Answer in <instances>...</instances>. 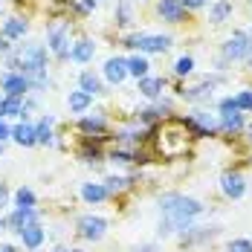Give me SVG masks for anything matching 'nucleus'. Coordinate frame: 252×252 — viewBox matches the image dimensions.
Returning <instances> with one entry per match:
<instances>
[{
    "label": "nucleus",
    "instance_id": "nucleus-47",
    "mask_svg": "<svg viewBox=\"0 0 252 252\" xmlns=\"http://www.w3.org/2000/svg\"><path fill=\"white\" fill-rule=\"evenodd\" d=\"M250 38H252V29H250Z\"/></svg>",
    "mask_w": 252,
    "mask_h": 252
},
{
    "label": "nucleus",
    "instance_id": "nucleus-16",
    "mask_svg": "<svg viewBox=\"0 0 252 252\" xmlns=\"http://www.w3.org/2000/svg\"><path fill=\"white\" fill-rule=\"evenodd\" d=\"M18 116H24V119H26V104H24V99H18V96H3L0 119H18Z\"/></svg>",
    "mask_w": 252,
    "mask_h": 252
},
{
    "label": "nucleus",
    "instance_id": "nucleus-9",
    "mask_svg": "<svg viewBox=\"0 0 252 252\" xmlns=\"http://www.w3.org/2000/svg\"><path fill=\"white\" fill-rule=\"evenodd\" d=\"M0 87L6 90V96H18V99H24L26 90H29V84H26V78L21 76V73H3L0 76Z\"/></svg>",
    "mask_w": 252,
    "mask_h": 252
},
{
    "label": "nucleus",
    "instance_id": "nucleus-33",
    "mask_svg": "<svg viewBox=\"0 0 252 252\" xmlns=\"http://www.w3.org/2000/svg\"><path fill=\"white\" fill-rule=\"evenodd\" d=\"M218 113H241V110H238V101H235V96L220 99V104H218Z\"/></svg>",
    "mask_w": 252,
    "mask_h": 252
},
{
    "label": "nucleus",
    "instance_id": "nucleus-7",
    "mask_svg": "<svg viewBox=\"0 0 252 252\" xmlns=\"http://www.w3.org/2000/svg\"><path fill=\"white\" fill-rule=\"evenodd\" d=\"M104 232H107V220L99 218V215H84V218L78 220V235H81L84 241H101Z\"/></svg>",
    "mask_w": 252,
    "mask_h": 252
},
{
    "label": "nucleus",
    "instance_id": "nucleus-39",
    "mask_svg": "<svg viewBox=\"0 0 252 252\" xmlns=\"http://www.w3.org/2000/svg\"><path fill=\"white\" fill-rule=\"evenodd\" d=\"M244 64H247V70L252 73V47H250V52H247V58H244Z\"/></svg>",
    "mask_w": 252,
    "mask_h": 252
},
{
    "label": "nucleus",
    "instance_id": "nucleus-31",
    "mask_svg": "<svg viewBox=\"0 0 252 252\" xmlns=\"http://www.w3.org/2000/svg\"><path fill=\"white\" fill-rule=\"evenodd\" d=\"M235 101H238V110H241V113H244V110L252 113V90H241V93L235 96Z\"/></svg>",
    "mask_w": 252,
    "mask_h": 252
},
{
    "label": "nucleus",
    "instance_id": "nucleus-18",
    "mask_svg": "<svg viewBox=\"0 0 252 252\" xmlns=\"http://www.w3.org/2000/svg\"><path fill=\"white\" fill-rule=\"evenodd\" d=\"M229 18H232V0H215V3L209 6V21L215 26L226 24Z\"/></svg>",
    "mask_w": 252,
    "mask_h": 252
},
{
    "label": "nucleus",
    "instance_id": "nucleus-14",
    "mask_svg": "<svg viewBox=\"0 0 252 252\" xmlns=\"http://www.w3.org/2000/svg\"><path fill=\"white\" fill-rule=\"evenodd\" d=\"M136 90L145 96V99H159V93L165 90V78L159 76H145L136 81Z\"/></svg>",
    "mask_w": 252,
    "mask_h": 252
},
{
    "label": "nucleus",
    "instance_id": "nucleus-35",
    "mask_svg": "<svg viewBox=\"0 0 252 252\" xmlns=\"http://www.w3.org/2000/svg\"><path fill=\"white\" fill-rule=\"evenodd\" d=\"M81 157L84 159H99V148L96 145H87V148H81Z\"/></svg>",
    "mask_w": 252,
    "mask_h": 252
},
{
    "label": "nucleus",
    "instance_id": "nucleus-36",
    "mask_svg": "<svg viewBox=\"0 0 252 252\" xmlns=\"http://www.w3.org/2000/svg\"><path fill=\"white\" fill-rule=\"evenodd\" d=\"M6 139H12V127H9L6 122H3V119H0V145H3Z\"/></svg>",
    "mask_w": 252,
    "mask_h": 252
},
{
    "label": "nucleus",
    "instance_id": "nucleus-34",
    "mask_svg": "<svg viewBox=\"0 0 252 252\" xmlns=\"http://www.w3.org/2000/svg\"><path fill=\"white\" fill-rule=\"evenodd\" d=\"M96 3H99V0H81V3L76 6V9H78V15H90V12L96 9Z\"/></svg>",
    "mask_w": 252,
    "mask_h": 252
},
{
    "label": "nucleus",
    "instance_id": "nucleus-27",
    "mask_svg": "<svg viewBox=\"0 0 252 252\" xmlns=\"http://www.w3.org/2000/svg\"><path fill=\"white\" fill-rule=\"evenodd\" d=\"M81 130H84V133H96V136H99V133L107 130V122H104V116H84V119H81Z\"/></svg>",
    "mask_w": 252,
    "mask_h": 252
},
{
    "label": "nucleus",
    "instance_id": "nucleus-2",
    "mask_svg": "<svg viewBox=\"0 0 252 252\" xmlns=\"http://www.w3.org/2000/svg\"><path fill=\"white\" fill-rule=\"evenodd\" d=\"M159 209H162V223H159V235H174V232H189V223L203 215V203L186 194H162L159 197Z\"/></svg>",
    "mask_w": 252,
    "mask_h": 252
},
{
    "label": "nucleus",
    "instance_id": "nucleus-10",
    "mask_svg": "<svg viewBox=\"0 0 252 252\" xmlns=\"http://www.w3.org/2000/svg\"><path fill=\"white\" fill-rule=\"evenodd\" d=\"M93 55H96V41H93V38H78V41H73V47H70V61L87 64V61H93Z\"/></svg>",
    "mask_w": 252,
    "mask_h": 252
},
{
    "label": "nucleus",
    "instance_id": "nucleus-24",
    "mask_svg": "<svg viewBox=\"0 0 252 252\" xmlns=\"http://www.w3.org/2000/svg\"><path fill=\"white\" fill-rule=\"evenodd\" d=\"M90 104H93V96H87L84 90H70V96H67V107H70L73 113H84Z\"/></svg>",
    "mask_w": 252,
    "mask_h": 252
},
{
    "label": "nucleus",
    "instance_id": "nucleus-6",
    "mask_svg": "<svg viewBox=\"0 0 252 252\" xmlns=\"http://www.w3.org/2000/svg\"><path fill=\"white\" fill-rule=\"evenodd\" d=\"M220 191L226 194L229 200H241L247 194V177L241 171H223L220 174Z\"/></svg>",
    "mask_w": 252,
    "mask_h": 252
},
{
    "label": "nucleus",
    "instance_id": "nucleus-44",
    "mask_svg": "<svg viewBox=\"0 0 252 252\" xmlns=\"http://www.w3.org/2000/svg\"><path fill=\"white\" fill-rule=\"evenodd\" d=\"M58 252H81V250H58Z\"/></svg>",
    "mask_w": 252,
    "mask_h": 252
},
{
    "label": "nucleus",
    "instance_id": "nucleus-11",
    "mask_svg": "<svg viewBox=\"0 0 252 252\" xmlns=\"http://www.w3.org/2000/svg\"><path fill=\"white\" fill-rule=\"evenodd\" d=\"M29 223H38V212H35V209H15V212L6 218V226L12 229V232H18V235H21Z\"/></svg>",
    "mask_w": 252,
    "mask_h": 252
},
{
    "label": "nucleus",
    "instance_id": "nucleus-38",
    "mask_svg": "<svg viewBox=\"0 0 252 252\" xmlns=\"http://www.w3.org/2000/svg\"><path fill=\"white\" fill-rule=\"evenodd\" d=\"M6 200H9V191H6V186H3V183H0V209H3V206H6Z\"/></svg>",
    "mask_w": 252,
    "mask_h": 252
},
{
    "label": "nucleus",
    "instance_id": "nucleus-46",
    "mask_svg": "<svg viewBox=\"0 0 252 252\" xmlns=\"http://www.w3.org/2000/svg\"><path fill=\"white\" fill-rule=\"evenodd\" d=\"M0 107H3V96H0Z\"/></svg>",
    "mask_w": 252,
    "mask_h": 252
},
{
    "label": "nucleus",
    "instance_id": "nucleus-3",
    "mask_svg": "<svg viewBox=\"0 0 252 252\" xmlns=\"http://www.w3.org/2000/svg\"><path fill=\"white\" fill-rule=\"evenodd\" d=\"M250 47H252L250 32L235 29L226 41H223V47H220V70H223L226 64H232V61H244V58H247V52H250Z\"/></svg>",
    "mask_w": 252,
    "mask_h": 252
},
{
    "label": "nucleus",
    "instance_id": "nucleus-22",
    "mask_svg": "<svg viewBox=\"0 0 252 252\" xmlns=\"http://www.w3.org/2000/svg\"><path fill=\"white\" fill-rule=\"evenodd\" d=\"M78 90H84L87 96H99V93L104 90V87H101V78L96 76V73H90V70H84V73L78 76Z\"/></svg>",
    "mask_w": 252,
    "mask_h": 252
},
{
    "label": "nucleus",
    "instance_id": "nucleus-1",
    "mask_svg": "<svg viewBox=\"0 0 252 252\" xmlns=\"http://www.w3.org/2000/svg\"><path fill=\"white\" fill-rule=\"evenodd\" d=\"M47 55L50 50L41 41H26L24 47H18L15 52H9V67L12 73H21L29 84V90H44L50 84L47 76Z\"/></svg>",
    "mask_w": 252,
    "mask_h": 252
},
{
    "label": "nucleus",
    "instance_id": "nucleus-25",
    "mask_svg": "<svg viewBox=\"0 0 252 252\" xmlns=\"http://www.w3.org/2000/svg\"><path fill=\"white\" fill-rule=\"evenodd\" d=\"M130 24H133V3L130 0H119L116 3V26L127 29Z\"/></svg>",
    "mask_w": 252,
    "mask_h": 252
},
{
    "label": "nucleus",
    "instance_id": "nucleus-23",
    "mask_svg": "<svg viewBox=\"0 0 252 252\" xmlns=\"http://www.w3.org/2000/svg\"><path fill=\"white\" fill-rule=\"evenodd\" d=\"M81 197H84V203H101V200H107L110 194H107L104 183H84L81 186Z\"/></svg>",
    "mask_w": 252,
    "mask_h": 252
},
{
    "label": "nucleus",
    "instance_id": "nucleus-32",
    "mask_svg": "<svg viewBox=\"0 0 252 252\" xmlns=\"http://www.w3.org/2000/svg\"><path fill=\"white\" fill-rule=\"evenodd\" d=\"M226 252H252V241L250 238H235V241H229Z\"/></svg>",
    "mask_w": 252,
    "mask_h": 252
},
{
    "label": "nucleus",
    "instance_id": "nucleus-29",
    "mask_svg": "<svg viewBox=\"0 0 252 252\" xmlns=\"http://www.w3.org/2000/svg\"><path fill=\"white\" fill-rule=\"evenodd\" d=\"M174 73L177 76H189V73H194V58L191 55H180L174 61Z\"/></svg>",
    "mask_w": 252,
    "mask_h": 252
},
{
    "label": "nucleus",
    "instance_id": "nucleus-42",
    "mask_svg": "<svg viewBox=\"0 0 252 252\" xmlns=\"http://www.w3.org/2000/svg\"><path fill=\"white\" fill-rule=\"evenodd\" d=\"M0 252H15V247L12 244H0Z\"/></svg>",
    "mask_w": 252,
    "mask_h": 252
},
{
    "label": "nucleus",
    "instance_id": "nucleus-5",
    "mask_svg": "<svg viewBox=\"0 0 252 252\" xmlns=\"http://www.w3.org/2000/svg\"><path fill=\"white\" fill-rule=\"evenodd\" d=\"M125 47H133L142 55L168 52L171 50V35H130V38H125Z\"/></svg>",
    "mask_w": 252,
    "mask_h": 252
},
{
    "label": "nucleus",
    "instance_id": "nucleus-12",
    "mask_svg": "<svg viewBox=\"0 0 252 252\" xmlns=\"http://www.w3.org/2000/svg\"><path fill=\"white\" fill-rule=\"evenodd\" d=\"M104 78L110 81V84H122L127 78V64H125V58H107L104 61Z\"/></svg>",
    "mask_w": 252,
    "mask_h": 252
},
{
    "label": "nucleus",
    "instance_id": "nucleus-20",
    "mask_svg": "<svg viewBox=\"0 0 252 252\" xmlns=\"http://www.w3.org/2000/svg\"><path fill=\"white\" fill-rule=\"evenodd\" d=\"M125 64H127V76H133L136 81L151 73V61L145 55H130V58H125Z\"/></svg>",
    "mask_w": 252,
    "mask_h": 252
},
{
    "label": "nucleus",
    "instance_id": "nucleus-19",
    "mask_svg": "<svg viewBox=\"0 0 252 252\" xmlns=\"http://www.w3.org/2000/svg\"><path fill=\"white\" fill-rule=\"evenodd\" d=\"M12 139L18 142V145H24V148H32V145H38L35 142V125H29V122H21V125L12 127Z\"/></svg>",
    "mask_w": 252,
    "mask_h": 252
},
{
    "label": "nucleus",
    "instance_id": "nucleus-17",
    "mask_svg": "<svg viewBox=\"0 0 252 252\" xmlns=\"http://www.w3.org/2000/svg\"><path fill=\"white\" fill-rule=\"evenodd\" d=\"M212 90H215V84L206 78L203 84H197V87H186V90H180V96L186 101H209L212 99Z\"/></svg>",
    "mask_w": 252,
    "mask_h": 252
},
{
    "label": "nucleus",
    "instance_id": "nucleus-40",
    "mask_svg": "<svg viewBox=\"0 0 252 252\" xmlns=\"http://www.w3.org/2000/svg\"><path fill=\"white\" fill-rule=\"evenodd\" d=\"M154 250H157L154 244H145V247H139V250H136V252H154Z\"/></svg>",
    "mask_w": 252,
    "mask_h": 252
},
{
    "label": "nucleus",
    "instance_id": "nucleus-15",
    "mask_svg": "<svg viewBox=\"0 0 252 252\" xmlns=\"http://www.w3.org/2000/svg\"><path fill=\"white\" fill-rule=\"evenodd\" d=\"M26 32H29V21H24V18H9L6 24H3V29H0V35L6 38V41H18V38H24Z\"/></svg>",
    "mask_w": 252,
    "mask_h": 252
},
{
    "label": "nucleus",
    "instance_id": "nucleus-37",
    "mask_svg": "<svg viewBox=\"0 0 252 252\" xmlns=\"http://www.w3.org/2000/svg\"><path fill=\"white\" fill-rule=\"evenodd\" d=\"M183 6L186 9H203V6H209V0H183Z\"/></svg>",
    "mask_w": 252,
    "mask_h": 252
},
{
    "label": "nucleus",
    "instance_id": "nucleus-21",
    "mask_svg": "<svg viewBox=\"0 0 252 252\" xmlns=\"http://www.w3.org/2000/svg\"><path fill=\"white\" fill-rule=\"evenodd\" d=\"M218 127H220V133L244 130V113H218Z\"/></svg>",
    "mask_w": 252,
    "mask_h": 252
},
{
    "label": "nucleus",
    "instance_id": "nucleus-4",
    "mask_svg": "<svg viewBox=\"0 0 252 252\" xmlns=\"http://www.w3.org/2000/svg\"><path fill=\"white\" fill-rule=\"evenodd\" d=\"M70 21H64V18H58L55 24H50L47 29V50L55 55V58H61V61H67L70 58Z\"/></svg>",
    "mask_w": 252,
    "mask_h": 252
},
{
    "label": "nucleus",
    "instance_id": "nucleus-43",
    "mask_svg": "<svg viewBox=\"0 0 252 252\" xmlns=\"http://www.w3.org/2000/svg\"><path fill=\"white\" fill-rule=\"evenodd\" d=\"M0 229H6V220H3V218H0Z\"/></svg>",
    "mask_w": 252,
    "mask_h": 252
},
{
    "label": "nucleus",
    "instance_id": "nucleus-28",
    "mask_svg": "<svg viewBox=\"0 0 252 252\" xmlns=\"http://www.w3.org/2000/svg\"><path fill=\"white\" fill-rule=\"evenodd\" d=\"M15 209H35V194H32V189H18V191H15Z\"/></svg>",
    "mask_w": 252,
    "mask_h": 252
},
{
    "label": "nucleus",
    "instance_id": "nucleus-13",
    "mask_svg": "<svg viewBox=\"0 0 252 252\" xmlns=\"http://www.w3.org/2000/svg\"><path fill=\"white\" fill-rule=\"evenodd\" d=\"M21 238V244H24L26 250H38L41 244H44V238H47V232H44V226H41V220L38 223H29V226L18 235Z\"/></svg>",
    "mask_w": 252,
    "mask_h": 252
},
{
    "label": "nucleus",
    "instance_id": "nucleus-30",
    "mask_svg": "<svg viewBox=\"0 0 252 252\" xmlns=\"http://www.w3.org/2000/svg\"><path fill=\"white\" fill-rule=\"evenodd\" d=\"M127 186H130V180H127V177H107V180H104V189H107V194L125 191Z\"/></svg>",
    "mask_w": 252,
    "mask_h": 252
},
{
    "label": "nucleus",
    "instance_id": "nucleus-41",
    "mask_svg": "<svg viewBox=\"0 0 252 252\" xmlns=\"http://www.w3.org/2000/svg\"><path fill=\"white\" fill-rule=\"evenodd\" d=\"M244 130H247V142L252 145V125H244Z\"/></svg>",
    "mask_w": 252,
    "mask_h": 252
},
{
    "label": "nucleus",
    "instance_id": "nucleus-45",
    "mask_svg": "<svg viewBox=\"0 0 252 252\" xmlns=\"http://www.w3.org/2000/svg\"><path fill=\"white\" fill-rule=\"evenodd\" d=\"M136 3H148V0H136Z\"/></svg>",
    "mask_w": 252,
    "mask_h": 252
},
{
    "label": "nucleus",
    "instance_id": "nucleus-8",
    "mask_svg": "<svg viewBox=\"0 0 252 252\" xmlns=\"http://www.w3.org/2000/svg\"><path fill=\"white\" fill-rule=\"evenodd\" d=\"M157 15L168 24H183L186 21V6H183V0H159Z\"/></svg>",
    "mask_w": 252,
    "mask_h": 252
},
{
    "label": "nucleus",
    "instance_id": "nucleus-26",
    "mask_svg": "<svg viewBox=\"0 0 252 252\" xmlns=\"http://www.w3.org/2000/svg\"><path fill=\"white\" fill-rule=\"evenodd\" d=\"M35 142L38 145H52V116H44L35 125Z\"/></svg>",
    "mask_w": 252,
    "mask_h": 252
}]
</instances>
